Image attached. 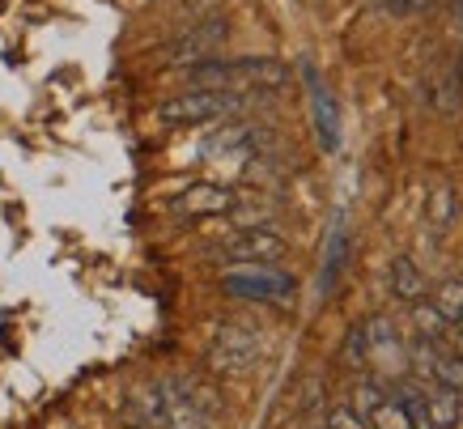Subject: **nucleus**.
Returning <instances> with one entry per match:
<instances>
[{
    "label": "nucleus",
    "mask_w": 463,
    "mask_h": 429,
    "mask_svg": "<svg viewBox=\"0 0 463 429\" xmlns=\"http://www.w3.org/2000/svg\"><path fill=\"white\" fill-rule=\"evenodd\" d=\"M187 81L200 85V90H230V94H239V90H281L289 81V69L272 56H209L187 64Z\"/></svg>",
    "instance_id": "f257e3e1"
},
{
    "label": "nucleus",
    "mask_w": 463,
    "mask_h": 429,
    "mask_svg": "<svg viewBox=\"0 0 463 429\" xmlns=\"http://www.w3.org/2000/svg\"><path fill=\"white\" fill-rule=\"evenodd\" d=\"M239 111V94H230V90H183V94L166 98L162 107H157V124L166 128H196V124H213V119H222V115Z\"/></svg>",
    "instance_id": "f03ea898"
},
{
    "label": "nucleus",
    "mask_w": 463,
    "mask_h": 429,
    "mask_svg": "<svg viewBox=\"0 0 463 429\" xmlns=\"http://www.w3.org/2000/svg\"><path fill=\"white\" fill-rule=\"evenodd\" d=\"M222 290L242 302H294V277L268 263H239L222 272Z\"/></svg>",
    "instance_id": "7ed1b4c3"
},
{
    "label": "nucleus",
    "mask_w": 463,
    "mask_h": 429,
    "mask_svg": "<svg viewBox=\"0 0 463 429\" xmlns=\"http://www.w3.org/2000/svg\"><path fill=\"white\" fill-rule=\"evenodd\" d=\"M264 353V340L251 323H222L209 345V366L222 374H247Z\"/></svg>",
    "instance_id": "20e7f679"
},
{
    "label": "nucleus",
    "mask_w": 463,
    "mask_h": 429,
    "mask_svg": "<svg viewBox=\"0 0 463 429\" xmlns=\"http://www.w3.org/2000/svg\"><path fill=\"white\" fill-rule=\"evenodd\" d=\"M225 39H230V22H225V17H209V22H200V26H192L187 34H179V39L170 43L166 64L187 69V64H196V60H209L225 47Z\"/></svg>",
    "instance_id": "39448f33"
},
{
    "label": "nucleus",
    "mask_w": 463,
    "mask_h": 429,
    "mask_svg": "<svg viewBox=\"0 0 463 429\" xmlns=\"http://www.w3.org/2000/svg\"><path fill=\"white\" fill-rule=\"evenodd\" d=\"M217 255L234 263H268L285 255V238L264 230V225H247V230H234L217 243Z\"/></svg>",
    "instance_id": "423d86ee"
},
{
    "label": "nucleus",
    "mask_w": 463,
    "mask_h": 429,
    "mask_svg": "<svg viewBox=\"0 0 463 429\" xmlns=\"http://www.w3.org/2000/svg\"><path fill=\"white\" fill-rule=\"evenodd\" d=\"M307 85H310V124H315V137H319L323 149H340V111L332 90L319 81V72L307 64Z\"/></svg>",
    "instance_id": "0eeeda50"
},
{
    "label": "nucleus",
    "mask_w": 463,
    "mask_h": 429,
    "mask_svg": "<svg viewBox=\"0 0 463 429\" xmlns=\"http://www.w3.org/2000/svg\"><path fill=\"white\" fill-rule=\"evenodd\" d=\"M365 358L379 361L383 374H404L408 370V348H404V340L395 336V328L387 319L365 323Z\"/></svg>",
    "instance_id": "6e6552de"
},
{
    "label": "nucleus",
    "mask_w": 463,
    "mask_h": 429,
    "mask_svg": "<svg viewBox=\"0 0 463 429\" xmlns=\"http://www.w3.org/2000/svg\"><path fill=\"white\" fill-rule=\"evenodd\" d=\"M234 205H239V195L230 187H217V183H196V187H187L183 195L170 200V208L183 213V217H222Z\"/></svg>",
    "instance_id": "1a4fd4ad"
},
{
    "label": "nucleus",
    "mask_w": 463,
    "mask_h": 429,
    "mask_svg": "<svg viewBox=\"0 0 463 429\" xmlns=\"http://www.w3.org/2000/svg\"><path fill=\"white\" fill-rule=\"evenodd\" d=\"M157 391H162V421L170 429H213V416L200 413L196 404L183 396L179 383H166V387H157Z\"/></svg>",
    "instance_id": "9d476101"
},
{
    "label": "nucleus",
    "mask_w": 463,
    "mask_h": 429,
    "mask_svg": "<svg viewBox=\"0 0 463 429\" xmlns=\"http://www.w3.org/2000/svg\"><path fill=\"white\" fill-rule=\"evenodd\" d=\"M345 263H349V225H345V217H336V222H332V234H327V247H323L319 293H332V290H336L340 272H345Z\"/></svg>",
    "instance_id": "9b49d317"
},
{
    "label": "nucleus",
    "mask_w": 463,
    "mask_h": 429,
    "mask_svg": "<svg viewBox=\"0 0 463 429\" xmlns=\"http://www.w3.org/2000/svg\"><path fill=\"white\" fill-rule=\"evenodd\" d=\"M459 408H463V391L442 387L425 396V416H430V429H455L459 425Z\"/></svg>",
    "instance_id": "f8f14e48"
},
{
    "label": "nucleus",
    "mask_w": 463,
    "mask_h": 429,
    "mask_svg": "<svg viewBox=\"0 0 463 429\" xmlns=\"http://www.w3.org/2000/svg\"><path fill=\"white\" fill-rule=\"evenodd\" d=\"M392 293L400 302H417L425 293V281H421V268L408 260V255H395L392 260Z\"/></svg>",
    "instance_id": "ddd939ff"
},
{
    "label": "nucleus",
    "mask_w": 463,
    "mask_h": 429,
    "mask_svg": "<svg viewBox=\"0 0 463 429\" xmlns=\"http://www.w3.org/2000/svg\"><path fill=\"white\" fill-rule=\"evenodd\" d=\"M434 310L447 319V323H463V277H450L438 285Z\"/></svg>",
    "instance_id": "4468645a"
},
{
    "label": "nucleus",
    "mask_w": 463,
    "mask_h": 429,
    "mask_svg": "<svg viewBox=\"0 0 463 429\" xmlns=\"http://www.w3.org/2000/svg\"><path fill=\"white\" fill-rule=\"evenodd\" d=\"M455 222V187L450 183H438L434 192H430V225L434 230H447Z\"/></svg>",
    "instance_id": "2eb2a0df"
},
{
    "label": "nucleus",
    "mask_w": 463,
    "mask_h": 429,
    "mask_svg": "<svg viewBox=\"0 0 463 429\" xmlns=\"http://www.w3.org/2000/svg\"><path fill=\"white\" fill-rule=\"evenodd\" d=\"M412 323H417V336H425V340H442V336H447V319L438 315L434 310V302L425 306L421 298H417V302H412Z\"/></svg>",
    "instance_id": "dca6fc26"
},
{
    "label": "nucleus",
    "mask_w": 463,
    "mask_h": 429,
    "mask_svg": "<svg viewBox=\"0 0 463 429\" xmlns=\"http://www.w3.org/2000/svg\"><path fill=\"white\" fill-rule=\"evenodd\" d=\"M370 416H374V429H412V416H408V408L400 400H395V404H379Z\"/></svg>",
    "instance_id": "f3484780"
},
{
    "label": "nucleus",
    "mask_w": 463,
    "mask_h": 429,
    "mask_svg": "<svg viewBox=\"0 0 463 429\" xmlns=\"http://www.w3.org/2000/svg\"><path fill=\"white\" fill-rule=\"evenodd\" d=\"M430 374H434L442 387L463 391V361L459 358H438V353H434V366H430Z\"/></svg>",
    "instance_id": "a211bd4d"
},
{
    "label": "nucleus",
    "mask_w": 463,
    "mask_h": 429,
    "mask_svg": "<svg viewBox=\"0 0 463 429\" xmlns=\"http://www.w3.org/2000/svg\"><path fill=\"white\" fill-rule=\"evenodd\" d=\"M455 85H459V69L447 72V81H442V90H438V107H442V111H455V107L463 102V94L455 90Z\"/></svg>",
    "instance_id": "6ab92c4d"
},
{
    "label": "nucleus",
    "mask_w": 463,
    "mask_h": 429,
    "mask_svg": "<svg viewBox=\"0 0 463 429\" xmlns=\"http://www.w3.org/2000/svg\"><path fill=\"white\" fill-rule=\"evenodd\" d=\"M327 429H365V421L357 408H336V413L327 416Z\"/></svg>",
    "instance_id": "aec40b11"
},
{
    "label": "nucleus",
    "mask_w": 463,
    "mask_h": 429,
    "mask_svg": "<svg viewBox=\"0 0 463 429\" xmlns=\"http://www.w3.org/2000/svg\"><path fill=\"white\" fill-rule=\"evenodd\" d=\"M434 0H383V9H392V14H425Z\"/></svg>",
    "instance_id": "412c9836"
},
{
    "label": "nucleus",
    "mask_w": 463,
    "mask_h": 429,
    "mask_svg": "<svg viewBox=\"0 0 463 429\" xmlns=\"http://www.w3.org/2000/svg\"><path fill=\"white\" fill-rule=\"evenodd\" d=\"M345 348H349V361H353V366H362V361H365V328H353V332H349V345H345Z\"/></svg>",
    "instance_id": "4be33fe9"
},
{
    "label": "nucleus",
    "mask_w": 463,
    "mask_h": 429,
    "mask_svg": "<svg viewBox=\"0 0 463 429\" xmlns=\"http://www.w3.org/2000/svg\"><path fill=\"white\" fill-rule=\"evenodd\" d=\"M379 387H362L357 391V413H362V408H370V413H374V408H379Z\"/></svg>",
    "instance_id": "5701e85b"
},
{
    "label": "nucleus",
    "mask_w": 463,
    "mask_h": 429,
    "mask_svg": "<svg viewBox=\"0 0 463 429\" xmlns=\"http://www.w3.org/2000/svg\"><path fill=\"white\" fill-rule=\"evenodd\" d=\"M455 358L463 361V328H459V332H455Z\"/></svg>",
    "instance_id": "b1692460"
},
{
    "label": "nucleus",
    "mask_w": 463,
    "mask_h": 429,
    "mask_svg": "<svg viewBox=\"0 0 463 429\" xmlns=\"http://www.w3.org/2000/svg\"><path fill=\"white\" fill-rule=\"evenodd\" d=\"M455 22H459V30H463V0H455Z\"/></svg>",
    "instance_id": "393cba45"
},
{
    "label": "nucleus",
    "mask_w": 463,
    "mask_h": 429,
    "mask_svg": "<svg viewBox=\"0 0 463 429\" xmlns=\"http://www.w3.org/2000/svg\"><path fill=\"white\" fill-rule=\"evenodd\" d=\"M459 81H463V56H459Z\"/></svg>",
    "instance_id": "a878e982"
}]
</instances>
